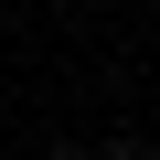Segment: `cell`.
<instances>
[{
	"instance_id": "6da1fadb",
	"label": "cell",
	"mask_w": 160,
	"mask_h": 160,
	"mask_svg": "<svg viewBox=\"0 0 160 160\" xmlns=\"http://www.w3.org/2000/svg\"><path fill=\"white\" fill-rule=\"evenodd\" d=\"M43 160H96V139H43Z\"/></svg>"
}]
</instances>
